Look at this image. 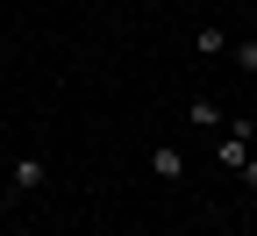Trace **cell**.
Returning <instances> with one entry per match:
<instances>
[{
  "instance_id": "obj_3",
  "label": "cell",
  "mask_w": 257,
  "mask_h": 236,
  "mask_svg": "<svg viewBox=\"0 0 257 236\" xmlns=\"http://www.w3.org/2000/svg\"><path fill=\"white\" fill-rule=\"evenodd\" d=\"M150 172L165 179V186H179V179H186V158H179V143H157V150H150Z\"/></svg>"
},
{
  "instance_id": "obj_10",
  "label": "cell",
  "mask_w": 257,
  "mask_h": 236,
  "mask_svg": "<svg viewBox=\"0 0 257 236\" xmlns=\"http://www.w3.org/2000/svg\"><path fill=\"white\" fill-rule=\"evenodd\" d=\"M250 200H257V193H250Z\"/></svg>"
},
{
  "instance_id": "obj_4",
  "label": "cell",
  "mask_w": 257,
  "mask_h": 236,
  "mask_svg": "<svg viewBox=\"0 0 257 236\" xmlns=\"http://www.w3.org/2000/svg\"><path fill=\"white\" fill-rule=\"evenodd\" d=\"M193 50H200V57H221V50H229V29H214V22L193 29Z\"/></svg>"
},
{
  "instance_id": "obj_5",
  "label": "cell",
  "mask_w": 257,
  "mask_h": 236,
  "mask_svg": "<svg viewBox=\"0 0 257 236\" xmlns=\"http://www.w3.org/2000/svg\"><path fill=\"white\" fill-rule=\"evenodd\" d=\"M186 122H193V129H221V122H229V115H221V108H214V100H193V108H186Z\"/></svg>"
},
{
  "instance_id": "obj_6",
  "label": "cell",
  "mask_w": 257,
  "mask_h": 236,
  "mask_svg": "<svg viewBox=\"0 0 257 236\" xmlns=\"http://www.w3.org/2000/svg\"><path fill=\"white\" fill-rule=\"evenodd\" d=\"M229 57L243 64V72H257V36H243V43H229Z\"/></svg>"
},
{
  "instance_id": "obj_1",
  "label": "cell",
  "mask_w": 257,
  "mask_h": 236,
  "mask_svg": "<svg viewBox=\"0 0 257 236\" xmlns=\"http://www.w3.org/2000/svg\"><path fill=\"white\" fill-rule=\"evenodd\" d=\"M250 136H257V122H250V115H229V122H221V143H214V165L243 172V158H250Z\"/></svg>"
},
{
  "instance_id": "obj_9",
  "label": "cell",
  "mask_w": 257,
  "mask_h": 236,
  "mask_svg": "<svg viewBox=\"0 0 257 236\" xmlns=\"http://www.w3.org/2000/svg\"><path fill=\"white\" fill-rule=\"evenodd\" d=\"M0 186H8V179H0Z\"/></svg>"
},
{
  "instance_id": "obj_7",
  "label": "cell",
  "mask_w": 257,
  "mask_h": 236,
  "mask_svg": "<svg viewBox=\"0 0 257 236\" xmlns=\"http://www.w3.org/2000/svg\"><path fill=\"white\" fill-rule=\"evenodd\" d=\"M243 186H250V193H257V158H243Z\"/></svg>"
},
{
  "instance_id": "obj_8",
  "label": "cell",
  "mask_w": 257,
  "mask_h": 236,
  "mask_svg": "<svg viewBox=\"0 0 257 236\" xmlns=\"http://www.w3.org/2000/svg\"><path fill=\"white\" fill-rule=\"evenodd\" d=\"M0 79H8V50H0Z\"/></svg>"
},
{
  "instance_id": "obj_2",
  "label": "cell",
  "mask_w": 257,
  "mask_h": 236,
  "mask_svg": "<svg viewBox=\"0 0 257 236\" xmlns=\"http://www.w3.org/2000/svg\"><path fill=\"white\" fill-rule=\"evenodd\" d=\"M8 179H15V193H36V186L50 179V165H43L36 150H29V158H15V172H8Z\"/></svg>"
}]
</instances>
